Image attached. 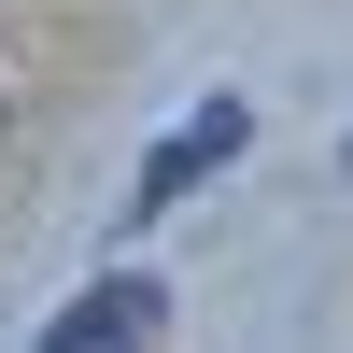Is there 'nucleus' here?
I'll use <instances>...</instances> for the list:
<instances>
[{"label": "nucleus", "mask_w": 353, "mask_h": 353, "mask_svg": "<svg viewBox=\"0 0 353 353\" xmlns=\"http://www.w3.org/2000/svg\"><path fill=\"white\" fill-rule=\"evenodd\" d=\"M241 141H254V113H241V99H198L184 128H170L156 156H141V184H128V212H113V241H141V226H170V212H184V198L212 184V170H226V156H241Z\"/></svg>", "instance_id": "obj_1"}, {"label": "nucleus", "mask_w": 353, "mask_h": 353, "mask_svg": "<svg viewBox=\"0 0 353 353\" xmlns=\"http://www.w3.org/2000/svg\"><path fill=\"white\" fill-rule=\"evenodd\" d=\"M156 325H170V297H156L141 269H113V283H85V297L57 311L28 353H156Z\"/></svg>", "instance_id": "obj_2"}, {"label": "nucleus", "mask_w": 353, "mask_h": 353, "mask_svg": "<svg viewBox=\"0 0 353 353\" xmlns=\"http://www.w3.org/2000/svg\"><path fill=\"white\" fill-rule=\"evenodd\" d=\"M0 128H14V85H0Z\"/></svg>", "instance_id": "obj_3"}]
</instances>
